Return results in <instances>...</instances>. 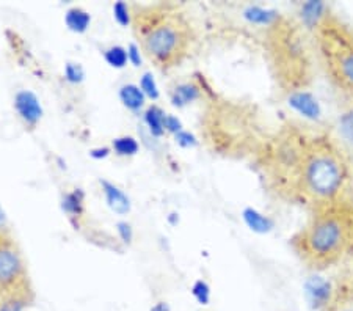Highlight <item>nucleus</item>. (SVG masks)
I'll use <instances>...</instances> for the list:
<instances>
[{
    "label": "nucleus",
    "instance_id": "nucleus-1",
    "mask_svg": "<svg viewBox=\"0 0 353 311\" xmlns=\"http://www.w3.org/2000/svg\"><path fill=\"white\" fill-rule=\"evenodd\" d=\"M275 192L316 209L349 200L352 172L333 139L297 128L286 129L272 141L266 163Z\"/></svg>",
    "mask_w": 353,
    "mask_h": 311
},
{
    "label": "nucleus",
    "instance_id": "nucleus-2",
    "mask_svg": "<svg viewBox=\"0 0 353 311\" xmlns=\"http://www.w3.org/2000/svg\"><path fill=\"white\" fill-rule=\"evenodd\" d=\"M314 211L310 223L292 239V245L303 263L323 269L353 249V203L341 200Z\"/></svg>",
    "mask_w": 353,
    "mask_h": 311
},
{
    "label": "nucleus",
    "instance_id": "nucleus-3",
    "mask_svg": "<svg viewBox=\"0 0 353 311\" xmlns=\"http://www.w3.org/2000/svg\"><path fill=\"white\" fill-rule=\"evenodd\" d=\"M132 23L143 52L159 68L176 67L189 54L190 25L179 13L165 8H143L135 12Z\"/></svg>",
    "mask_w": 353,
    "mask_h": 311
},
{
    "label": "nucleus",
    "instance_id": "nucleus-4",
    "mask_svg": "<svg viewBox=\"0 0 353 311\" xmlns=\"http://www.w3.org/2000/svg\"><path fill=\"white\" fill-rule=\"evenodd\" d=\"M319 52L330 80L353 96V29L333 14H325L316 27Z\"/></svg>",
    "mask_w": 353,
    "mask_h": 311
},
{
    "label": "nucleus",
    "instance_id": "nucleus-5",
    "mask_svg": "<svg viewBox=\"0 0 353 311\" xmlns=\"http://www.w3.org/2000/svg\"><path fill=\"white\" fill-rule=\"evenodd\" d=\"M25 269L16 245L0 234V299L18 294Z\"/></svg>",
    "mask_w": 353,
    "mask_h": 311
},
{
    "label": "nucleus",
    "instance_id": "nucleus-6",
    "mask_svg": "<svg viewBox=\"0 0 353 311\" xmlns=\"http://www.w3.org/2000/svg\"><path fill=\"white\" fill-rule=\"evenodd\" d=\"M333 286L323 277H310L305 283V296L312 310H325L333 300Z\"/></svg>",
    "mask_w": 353,
    "mask_h": 311
},
{
    "label": "nucleus",
    "instance_id": "nucleus-7",
    "mask_svg": "<svg viewBox=\"0 0 353 311\" xmlns=\"http://www.w3.org/2000/svg\"><path fill=\"white\" fill-rule=\"evenodd\" d=\"M14 108L19 118L29 126H35L43 117V107L38 96L30 90H21L14 96Z\"/></svg>",
    "mask_w": 353,
    "mask_h": 311
},
{
    "label": "nucleus",
    "instance_id": "nucleus-8",
    "mask_svg": "<svg viewBox=\"0 0 353 311\" xmlns=\"http://www.w3.org/2000/svg\"><path fill=\"white\" fill-rule=\"evenodd\" d=\"M101 187L102 192L106 195V201L110 209L113 212H117L119 216L128 214L130 211V200L129 196L126 195L123 190H121L118 185L112 184L110 181H106V179H101Z\"/></svg>",
    "mask_w": 353,
    "mask_h": 311
},
{
    "label": "nucleus",
    "instance_id": "nucleus-9",
    "mask_svg": "<svg viewBox=\"0 0 353 311\" xmlns=\"http://www.w3.org/2000/svg\"><path fill=\"white\" fill-rule=\"evenodd\" d=\"M289 106L292 108H295L299 113H301L303 117L310 119H317L321 117V106H319L317 100L311 95V93H306V91L292 93L289 97Z\"/></svg>",
    "mask_w": 353,
    "mask_h": 311
},
{
    "label": "nucleus",
    "instance_id": "nucleus-10",
    "mask_svg": "<svg viewBox=\"0 0 353 311\" xmlns=\"http://www.w3.org/2000/svg\"><path fill=\"white\" fill-rule=\"evenodd\" d=\"M119 100L126 108L132 112H140L145 107L146 96L139 85L126 84L119 89Z\"/></svg>",
    "mask_w": 353,
    "mask_h": 311
},
{
    "label": "nucleus",
    "instance_id": "nucleus-11",
    "mask_svg": "<svg viewBox=\"0 0 353 311\" xmlns=\"http://www.w3.org/2000/svg\"><path fill=\"white\" fill-rule=\"evenodd\" d=\"M65 23L68 25V29L74 34H85L90 27L91 23V16L88 12H85L84 8L74 7L69 8L65 14Z\"/></svg>",
    "mask_w": 353,
    "mask_h": 311
},
{
    "label": "nucleus",
    "instance_id": "nucleus-12",
    "mask_svg": "<svg viewBox=\"0 0 353 311\" xmlns=\"http://www.w3.org/2000/svg\"><path fill=\"white\" fill-rule=\"evenodd\" d=\"M242 217H244L245 223L251 231L259 233V234H266L269 231H272L273 220L269 219L267 216L261 214L259 211L253 209V207H247V209H244V212H242Z\"/></svg>",
    "mask_w": 353,
    "mask_h": 311
},
{
    "label": "nucleus",
    "instance_id": "nucleus-13",
    "mask_svg": "<svg viewBox=\"0 0 353 311\" xmlns=\"http://www.w3.org/2000/svg\"><path fill=\"white\" fill-rule=\"evenodd\" d=\"M165 117H167V113H165L159 106H151L146 108L145 123H146L148 129H150L151 135H154V137H162L163 135Z\"/></svg>",
    "mask_w": 353,
    "mask_h": 311
},
{
    "label": "nucleus",
    "instance_id": "nucleus-14",
    "mask_svg": "<svg viewBox=\"0 0 353 311\" xmlns=\"http://www.w3.org/2000/svg\"><path fill=\"white\" fill-rule=\"evenodd\" d=\"M84 198L85 194L80 189H76L73 192H68L62 198V209L71 217H79L84 212Z\"/></svg>",
    "mask_w": 353,
    "mask_h": 311
},
{
    "label": "nucleus",
    "instance_id": "nucleus-15",
    "mask_svg": "<svg viewBox=\"0 0 353 311\" xmlns=\"http://www.w3.org/2000/svg\"><path fill=\"white\" fill-rule=\"evenodd\" d=\"M200 97V89L192 84H181L174 89L172 102L176 107H184Z\"/></svg>",
    "mask_w": 353,
    "mask_h": 311
},
{
    "label": "nucleus",
    "instance_id": "nucleus-16",
    "mask_svg": "<svg viewBox=\"0 0 353 311\" xmlns=\"http://www.w3.org/2000/svg\"><path fill=\"white\" fill-rule=\"evenodd\" d=\"M325 5L322 2H308L301 8V18L310 29H316L319 23L323 19Z\"/></svg>",
    "mask_w": 353,
    "mask_h": 311
},
{
    "label": "nucleus",
    "instance_id": "nucleus-17",
    "mask_svg": "<svg viewBox=\"0 0 353 311\" xmlns=\"http://www.w3.org/2000/svg\"><path fill=\"white\" fill-rule=\"evenodd\" d=\"M245 19L250 21L253 24H262V25H270L277 21L278 14L273 10H266L261 7H248L245 10Z\"/></svg>",
    "mask_w": 353,
    "mask_h": 311
},
{
    "label": "nucleus",
    "instance_id": "nucleus-18",
    "mask_svg": "<svg viewBox=\"0 0 353 311\" xmlns=\"http://www.w3.org/2000/svg\"><path fill=\"white\" fill-rule=\"evenodd\" d=\"M112 146H113V151L117 152L118 156H124V157L135 156L140 150L139 141H137L134 137H130V135H124V137L115 139Z\"/></svg>",
    "mask_w": 353,
    "mask_h": 311
},
{
    "label": "nucleus",
    "instance_id": "nucleus-19",
    "mask_svg": "<svg viewBox=\"0 0 353 311\" xmlns=\"http://www.w3.org/2000/svg\"><path fill=\"white\" fill-rule=\"evenodd\" d=\"M104 58L112 68L123 69L129 62L128 49H124L123 46H112L104 52Z\"/></svg>",
    "mask_w": 353,
    "mask_h": 311
},
{
    "label": "nucleus",
    "instance_id": "nucleus-20",
    "mask_svg": "<svg viewBox=\"0 0 353 311\" xmlns=\"http://www.w3.org/2000/svg\"><path fill=\"white\" fill-rule=\"evenodd\" d=\"M27 297L22 292L0 299V311H25Z\"/></svg>",
    "mask_w": 353,
    "mask_h": 311
},
{
    "label": "nucleus",
    "instance_id": "nucleus-21",
    "mask_svg": "<svg viewBox=\"0 0 353 311\" xmlns=\"http://www.w3.org/2000/svg\"><path fill=\"white\" fill-rule=\"evenodd\" d=\"M192 296L200 305H209L211 302V286L204 280H196L192 286Z\"/></svg>",
    "mask_w": 353,
    "mask_h": 311
},
{
    "label": "nucleus",
    "instance_id": "nucleus-22",
    "mask_svg": "<svg viewBox=\"0 0 353 311\" xmlns=\"http://www.w3.org/2000/svg\"><path fill=\"white\" fill-rule=\"evenodd\" d=\"M113 18L121 27H128L132 23L130 8L126 2H117L113 5Z\"/></svg>",
    "mask_w": 353,
    "mask_h": 311
},
{
    "label": "nucleus",
    "instance_id": "nucleus-23",
    "mask_svg": "<svg viewBox=\"0 0 353 311\" xmlns=\"http://www.w3.org/2000/svg\"><path fill=\"white\" fill-rule=\"evenodd\" d=\"M140 89L143 93H145V96L150 97V100H154V101L159 100V87L151 73H145L141 76Z\"/></svg>",
    "mask_w": 353,
    "mask_h": 311
},
{
    "label": "nucleus",
    "instance_id": "nucleus-24",
    "mask_svg": "<svg viewBox=\"0 0 353 311\" xmlns=\"http://www.w3.org/2000/svg\"><path fill=\"white\" fill-rule=\"evenodd\" d=\"M339 130L343 139L345 141H349L350 145H353V108H350L349 112H345L344 115H341Z\"/></svg>",
    "mask_w": 353,
    "mask_h": 311
},
{
    "label": "nucleus",
    "instance_id": "nucleus-25",
    "mask_svg": "<svg viewBox=\"0 0 353 311\" xmlns=\"http://www.w3.org/2000/svg\"><path fill=\"white\" fill-rule=\"evenodd\" d=\"M65 79L69 84H80L85 79V71L79 63H66L65 65Z\"/></svg>",
    "mask_w": 353,
    "mask_h": 311
},
{
    "label": "nucleus",
    "instance_id": "nucleus-26",
    "mask_svg": "<svg viewBox=\"0 0 353 311\" xmlns=\"http://www.w3.org/2000/svg\"><path fill=\"white\" fill-rule=\"evenodd\" d=\"M117 231L119 234L121 241H123L124 244H130L132 239H134V230H132L130 223H128V222H118Z\"/></svg>",
    "mask_w": 353,
    "mask_h": 311
},
{
    "label": "nucleus",
    "instance_id": "nucleus-27",
    "mask_svg": "<svg viewBox=\"0 0 353 311\" xmlns=\"http://www.w3.org/2000/svg\"><path fill=\"white\" fill-rule=\"evenodd\" d=\"M176 143L181 145L182 148H192V146L196 145L195 135L187 133V130H181V133L176 134Z\"/></svg>",
    "mask_w": 353,
    "mask_h": 311
},
{
    "label": "nucleus",
    "instance_id": "nucleus-28",
    "mask_svg": "<svg viewBox=\"0 0 353 311\" xmlns=\"http://www.w3.org/2000/svg\"><path fill=\"white\" fill-rule=\"evenodd\" d=\"M163 126H165V130H168V133H173V134H178V133H181V130H182L181 122L176 117H173V115L165 117Z\"/></svg>",
    "mask_w": 353,
    "mask_h": 311
},
{
    "label": "nucleus",
    "instance_id": "nucleus-29",
    "mask_svg": "<svg viewBox=\"0 0 353 311\" xmlns=\"http://www.w3.org/2000/svg\"><path fill=\"white\" fill-rule=\"evenodd\" d=\"M128 58L129 62L134 65V67H140L141 65V54H140V46H137L132 43L128 47Z\"/></svg>",
    "mask_w": 353,
    "mask_h": 311
},
{
    "label": "nucleus",
    "instance_id": "nucleus-30",
    "mask_svg": "<svg viewBox=\"0 0 353 311\" xmlns=\"http://www.w3.org/2000/svg\"><path fill=\"white\" fill-rule=\"evenodd\" d=\"M110 154V148L104 146V148H95L90 151V156L93 159H106V157Z\"/></svg>",
    "mask_w": 353,
    "mask_h": 311
},
{
    "label": "nucleus",
    "instance_id": "nucleus-31",
    "mask_svg": "<svg viewBox=\"0 0 353 311\" xmlns=\"http://www.w3.org/2000/svg\"><path fill=\"white\" fill-rule=\"evenodd\" d=\"M150 311H172V310H170V305L167 302H157L152 305Z\"/></svg>",
    "mask_w": 353,
    "mask_h": 311
},
{
    "label": "nucleus",
    "instance_id": "nucleus-32",
    "mask_svg": "<svg viewBox=\"0 0 353 311\" xmlns=\"http://www.w3.org/2000/svg\"><path fill=\"white\" fill-rule=\"evenodd\" d=\"M5 227H7V217H5L2 207H0V234H3Z\"/></svg>",
    "mask_w": 353,
    "mask_h": 311
}]
</instances>
